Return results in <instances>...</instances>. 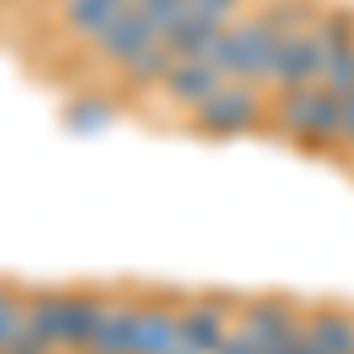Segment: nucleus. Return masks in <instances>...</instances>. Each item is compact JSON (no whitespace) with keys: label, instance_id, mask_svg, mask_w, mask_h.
<instances>
[{"label":"nucleus","instance_id":"obj_1","mask_svg":"<svg viewBox=\"0 0 354 354\" xmlns=\"http://www.w3.org/2000/svg\"><path fill=\"white\" fill-rule=\"evenodd\" d=\"M265 128H279L302 151H340V100L322 85H288L274 90Z\"/></svg>","mask_w":354,"mask_h":354},{"label":"nucleus","instance_id":"obj_2","mask_svg":"<svg viewBox=\"0 0 354 354\" xmlns=\"http://www.w3.org/2000/svg\"><path fill=\"white\" fill-rule=\"evenodd\" d=\"M274 48H279V28L250 10L241 19L222 28L218 53H213V66L222 71V81H245V85H270V62Z\"/></svg>","mask_w":354,"mask_h":354},{"label":"nucleus","instance_id":"obj_3","mask_svg":"<svg viewBox=\"0 0 354 354\" xmlns=\"http://www.w3.org/2000/svg\"><path fill=\"white\" fill-rule=\"evenodd\" d=\"M265 109H270V95L260 85L222 81L189 113V123H194V133H203V137H245L255 128H265Z\"/></svg>","mask_w":354,"mask_h":354},{"label":"nucleus","instance_id":"obj_4","mask_svg":"<svg viewBox=\"0 0 354 354\" xmlns=\"http://www.w3.org/2000/svg\"><path fill=\"white\" fill-rule=\"evenodd\" d=\"M232 326H236V307L227 293H198V298L180 302V345L185 350L213 354Z\"/></svg>","mask_w":354,"mask_h":354},{"label":"nucleus","instance_id":"obj_5","mask_svg":"<svg viewBox=\"0 0 354 354\" xmlns=\"http://www.w3.org/2000/svg\"><path fill=\"white\" fill-rule=\"evenodd\" d=\"M236 326H241L260 350H274V345L293 340V335L302 330V302L283 298V293H260V298L241 302Z\"/></svg>","mask_w":354,"mask_h":354},{"label":"nucleus","instance_id":"obj_6","mask_svg":"<svg viewBox=\"0 0 354 354\" xmlns=\"http://www.w3.org/2000/svg\"><path fill=\"white\" fill-rule=\"evenodd\" d=\"M322 66H326V48L317 43V33H283L270 62V85L274 90H288V85H317L322 81Z\"/></svg>","mask_w":354,"mask_h":354},{"label":"nucleus","instance_id":"obj_7","mask_svg":"<svg viewBox=\"0 0 354 354\" xmlns=\"http://www.w3.org/2000/svg\"><path fill=\"white\" fill-rule=\"evenodd\" d=\"M151 43H161V33L151 28V19L137 10V5H128L123 15H113V24L90 43L95 48V57L100 62H109V66H128L137 53H147Z\"/></svg>","mask_w":354,"mask_h":354},{"label":"nucleus","instance_id":"obj_8","mask_svg":"<svg viewBox=\"0 0 354 354\" xmlns=\"http://www.w3.org/2000/svg\"><path fill=\"white\" fill-rule=\"evenodd\" d=\"M180 350V302L142 298L133 326V354H175Z\"/></svg>","mask_w":354,"mask_h":354},{"label":"nucleus","instance_id":"obj_9","mask_svg":"<svg viewBox=\"0 0 354 354\" xmlns=\"http://www.w3.org/2000/svg\"><path fill=\"white\" fill-rule=\"evenodd\" d=\"M218 85H222V71L213 66V62H198V57H175L156 90H161L170 104H180L185 113H194L203 100H208V95H213V90H218Z\"/></svg>","mask_w":354,"mask_h":354},{"label":"nucleus","instance_id":"obj_10","mask_svg":"<svg viewBox=\"0 0 354 354\" xmlns=\"http://www.w3.org/2000/svg\"><path fill=\"white\" fill-rule=\"evenodd\" d=\"M302 335L322 354H354V307L340 302L302 307Z\"/></svg>","mask_w":354,"mask_h":354},{"label":"nucleus","instance_id":"obj_11","mask_svg":"<svg viewBox=\"0 0 354 354\" xmlns=\"http://www.w3.org/2000/svg\"><path fill=\"white\" fill-rule=\"evenodd\" d=\"M109 298L95 288H66V317H62V350H85L90 335L104 322Z\"/></svg>","mask_w":354,"mask_h":354},{"label":"nucleus","instance_id":"obj_12","mask_svg":"<svg viewBox=\"0 0 354 354\" xmlns=\"http://www.w3.org/2000/svg\"><path fill=\"white\" fill-rule=\"evenodd\" d=\"M137 302H142V298H133V293H123V298H109V307H104V322H100V330L90 335L85 354H133Z\"/></svg>","mask_w":354,"mask_h":354},{"label":"nucleus","instance_id":"obj_13","mask_svg":"<svg viewBox=\"0 0 354 354\" xmlns=\"http://www.w3.org/2000/svg\"><path fill=\"white\" fill-rule=\"evenodd\" d=\"M62 317H66V293L62 288H33L24 293V330L43 345L62 350Z\"/></svg>","mask_w":354,"mask_h":354},{"label":"nucleus","instance_id":"obj_14","mask_svg":"<svg viewBox=\"0 0 354 354\" xmlns=\"http://www.w3.org/2000/svg\"><path fill=\"white\" fill-rule=\"evenodd\" d=\"M123 10H128V0H62V28L81 43H95Z\"/></svg>","mask_w":354,"mask_h":354},{"label":"nucleus","instance_id":"obj_15","mask_svg":"<svg viewBox=\"0 0 354 354\" xmlns=\"http://www.w3.org/2000/svg\"><path fill=\"white\" fill-rule=\"evenodd\" d=\"M218 38H222L218 24H208V19H198V15H185V19L170 28L161 43H165L175 57H198V62H213V53H218Z\"/></svg>","mask_w":354,"mask_h":354},{"label":"nucleus","instance_id":"obj_16","mask_svg":"<svg viewBox=\"0 0 354 354\" xmlns=\"http://www.w3.org/2000/svg\"><path fill=\"white\" fill-rule=\"evenodd\" d=\"M274 28H279V38L283 33H307V28L317 24V15H322V0H265V5H255Z\"/></svg>","mask_w":354,"mask_h":354},{"label":"nucleus","instance_id":"obj_17","mask_svg":"<svg viewBox=\"0 0 354 354\" xmlns=\"http://www.w3.org/2000/svg\"><path fill=\"white\" fill-rule=\"evenodd\" d=\"M170 62L175 53L165 48V43H151L147 53H137L128 66H118L123 71V85H133V90H151V85H161V76L170 71Z\"/></svg>","mask_w":354,"mask_h":354},{"label":"nucleus","instance_id":"obj_18","mask_svg":"<svg viewBox=\"0 0 354 354\" xmlns=\"http://www.w3.org/2000/svg\"><path fill=\"white\" fill-rule=\"evenodd\" d=\"M322 90H330L335 100H345L354 90V48H340V53H326V66H322Z\"/></svg>","mask_w":354,"mask_h":354},{"label":"nucleus","instance_id":"obj_19","mask_svg":"<svg viewBox=\"0 0 354 354\" xmlns=\"http://www.w3.org/2000/svg\"><path fill=\"white\" fill-rule=\"evenodd\" d=\"M24 330V293L15 283H0V350Z\"/></svg>","mask_w":354,"mask_h":354},{"label":"nucleus","instance_id":"obj_20","mask_svg":"<svg viewBox=\"0 0 354 354\" xmlns=\"http://www.w3.org/2000/svg\"><path fill=\"white\" fill-rule=\"evenodd\" d=\"M137 10H142V15L151 19V28H156L161 38H165V33H170L175 24H180L185 15H189V5H185V0H142Z\"/></svg>","mask_w":354,"mask_h":354},{"label":"nucleus","instance_id":"obj_21","mask_svg":"<svg viewBox=\"0 0 354 354\" xmlns=\"http://www.w3.org/2000/svg\"><path fill=\"white\" fill-rule=\"evenodd\" d=\"M185 5H189V15H198V19H208L218 28H227L232 19L245 15V0H185Z\"/></svg>","mask_w":354,"mask_h":354},{"label":"nucleus","instance_id":"obj_22","mask_svg":"<svg viewBox=\"0 0 354 354\" xmlns=\"http://www.w3.org/2000/svg\"><path fill=\"white\" fill-rule=\"evenodd\" d=\"M66 118H71V128L90 133V128H104V123L113 118V109H109V104H100V100H85V104H76Z\"/></svg>","mask_w":354,"mask_h":354},{"label":"nucleus","instance_id":"obj_23","mask_svg":"<svg viewBox=\"0 0 354 354\" xmlns=\"http://www.w3.org/2000/svg\"><path fill=\"white\" fill-rule=\"evenodd\" d=\"M213 354H265V350H260V345H255L241 326H232V330H227V340H222Z\"/></svg>","mask_w":354,"mask_h":354},{"label":"nucleus","instance_id":"obj_24","mask_svg":"<svg viewBox=\"0 0 354 354\" xmlns=\"http://www.w3.org/2000/svg\"><path fill=\"white\" fill-rule=\"evenodd\" d=\"M0 354H53V345H43L38 335H28V330H19V335H15V340H10V345H5Z\"/></svg>","mask_w":354,"mask_h":354},{"label":"nucleus","instance_id":"obj_25","mask_svg":"<svg viewBox=\"0 0 354 354\" xmlns=\"http://www.w3.org/2000/svg\"><path fill=\"white\" fill-rule=\"evenodd\" d=\"M340 147L354 151V90L340 100Z\"/></svg>","mask_w":354,"mask_h":354},{"label":"nucleus","instance_id":"obj_26","mask_svg":"<svg viewBox=\"0 0 354 354\" xmlns=\"http://www.w3.org/2000/svg\"><path fill=\"white\" fill-rule=\"evenodd\" d=\"M265 354H322V350H317V345H312V340L298 330L293 340H283V345H274V350H265Z\"/></svg>","mask_w":354,"mask_h":354},{"label":"nucleus","instance_id":"obj_27","mask_svg":"<svg viewBox=\"0 0 354 354\" xmlns=\"http://www.w3.org/2000/svg\"><path fill=\"white\" fill-rule=\"evenodd\" d=\"M175 354H194V350H185V345H180V350H175Z\"/></svg>","mask_w":354,"mask_h":354},{"label":"nucleus","instance_id":"obj_28","mask_svg":"<svg viewBox=\"0 0 354 354\" xmlns=\"http://www.w3.org/2000/svg\"><path fill=\"white\" fill-rule=\"evenodd\" d=\"M0 5H19V0H0Z\"/></svg>","mask_w":354,"mask_h":354},{"label":"nucleus","instance_id":"obj_29","mask_svg":"<svg viewBox=\"0 0 354 354\" xmlns=\"http://www.w3.org/2000/svg\"><path fill=\"white\" fill-rule=\"evenodd\" d=\"M128 5H142V0H128Z\"/></svg>","mask_w":354,"mask_h":354},{"label":"nucleus","instance_id":"obj_30","mask_svg":"<svg viewBox=\"0 0 354 354\" xmlns=\"http://www.w3.org/2000/svg\"><path fill=\"white\" fill-rule=\"evenodd\" d=\"M48 5H62V0H48Z\"/></svg>","mask_w":354,"mask_h":354}]
</instances>
